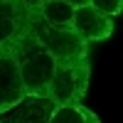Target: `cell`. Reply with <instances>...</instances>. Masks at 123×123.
<instances>
[{
  "label": "cell",
  "mask_w": 123,
  "mask_h": 123,
  "mask_svg": "<svg viewBox=\"0 0 123 123\" xmlns=\"http://www.w3.org/2000/svg\"><path fill=\"white\" fill-rule=\"evenodd\" d=\"M15 52H17V67H20L25 91L27 94H44L57 62L42 47V42L30 32L27 20H25V27L20 30V35L15 37Z\"/></svg>",
  "instance_id": "obj_1"
},
{
  "label": "cell",
  "mask_w": 123,
  "mask_h": 123,
  "mask_svg": "<svg viewBox=\"0 0 123 123\" xmlns=\"http://www.w3.org/2000/svg\"><path fill=\"white\" fill-rule=\"evenodd\" d=\"M71 27L74 32L84 39V42H104L113 35V17L104 15L94 5H79L74 7V17H71Z\"/></svg>",
  "instance_id": "obj_6"
},
{
  "label": "cell",
  "mask_w": 123,
  "mask_h": 123,
  "mask_svg": "<svg viewBox=\"0 0 123 123\" xmlns=\"http://www.w3.org/2000/svg\"><path fill=\"white\" fill-rule=\"evenodd\" d=\"M27 10V27L42 47L54 57V62H89V42H84L74 27H62L52 25L37 12V7H25Z\"/></svg>",
  "instance_id": "obj_2"
},
{
  "label": "cell",
  "mask_w": 123,
  "mask_h": 123,
  "mask_svg": "<svg viewBox=\"0 0 123 123\" xmlns=\"http://www.w3.org/2000/svg\"><path fill=\"white\" fill-rule=\"evenodd\" d=\"M20 3H22L25 7H37L39 3H42V0H20Z\"/></svg>",
  "instance_id": "obj_11"
},
{
  "label": "cell",
  "mask_w": 123,
  "mask_h": 123,
  "mask_svg": "<svg viewBox=\"0 0 123 123\" xmlns=\"http://www.w3.org/2000/svg\"><path fill=\"white\" fill-rule=\"evenodd\" d=\"M37 12L42 15L47 22L71 27V17H74V5H69L67 0H42L37 5Z\"/></svg>",
  "instance_id": "obj_8"
},
{
  "label": "cell",
  "mask_w": 123,
  "mask_h": 123,
  "mask_svg": "<svg viewBox=\"0 0 123 123\" xmlns=\"http://www.w3.org/2000/svg\"><path fill=\"white\" fill-rule=\"evenodd\" d=\"M25 94L22 76L17 67V52H15V37L0 44V111L12 106Z\"/></svg>",
  "instance_id": "obj_5"
},
{
  "label": "cell",
  "mask_w": 123,
  "mask_h": 123,
  "mask_svg": "<svg viewBox=\"0 0 123 123\" xmlns=\"http://www.w3.org/2000/svg\"><path fill=\"white\" fill-rule=\"evenodd\" d=\"M59 104L47 94H25L12 106L0 111V123H49V116L54 113Z\"/></svg>",
  "instance_id": "obj_4"
},
{
  "label": "cell",
  "mask_w": 123,
  "mask_h": 123,
  "mask_svg": "<svg viewBox=\"0 0 123 123\" xmlns=\"http://www.w3.org/2000/svg\"><path fill=\"white\" fill-rule=\"evenodd\" d=\"M67 3H69V5H74V7H79V5H86L89 0H67Z\"/></svg>",
  "instance_id": "obj_12"
},
{
  "label": "cell",
  "mask_w": 123,
  "mask_h": 123,
  "mask_svg": "<svg viewBox=\"0 0 123 123\" xmlns=\"http://www.w3.org/2000/svg\"><path fill=\"white\" fill-rule=\"evenodd\" d=\"M27 10L20 0H0V44L20 35L25 27Z\"/></svg>",
  "instance_id": "obj_7"
},
{
  "label": "cell",
  "mask_w": 123,
  "mask_h": 123,
  "mask_svg": "<svg viewBox=\"0 0 123 123\" xmlns=\"http://www.w3.org/2000/svg\"><path fill=\"white\" fill-rule=\"evenodd\" d=\"M49 123H101V121L81 104H62L49 116Z\"/></svg>",
  "instance_id": "obj_9"
},
{
  "label": "cell",
  "mask_w": 123,
  "mask_h": 123,
  "mask_svg": "<svg viewBox=\"0 0 123 123\" xmlns=\"http://www.w3.org/2000/svg\"><path fill=\"white\" fill-rule=\"evenodd\" d=\"M89 5H94L104 15L116 17V15H121V10H123V0H89Z\"/></svg>",
  "instance_id": "obj_10"
},
{
  "label": "cell",
  "mask_w": 123,
  "mask_h": 123,
  "mask_svg": "<svg viewBox=\"0 0 123 123\" xmlns=\"http://www.w3.org/2000/svg\"><path fill=\"white\" fill-rule=\"evenodd\" d=\"M89 81H91L89 62H57L44 94L49 98H54L59 106L81 104V98L89 91Z\"/></svg>",
  "instance_id": "obj_3"
}]
</instances>
